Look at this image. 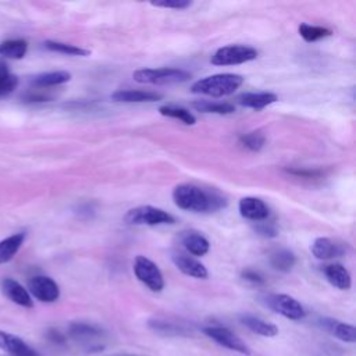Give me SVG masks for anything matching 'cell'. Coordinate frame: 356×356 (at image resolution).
Listing matches in <instances>:
<instances>
[{"mask_svg": "<svg viewBox=\"0 0 356 356\" xmlns=\"http://www.w3.org/2000/svg\"><path fill=\"white\" fill-rule=\"evenodd\" d=\"M323 273L327 278V281L342 291H346L350 288L352 285V280H350V274L349 271L339 263H334V264H327L323 267Z\"/></svg>", "mask_w": 356, "mask_h": 356, "instance_id": "5bb4252c", "label": "cell"}, {"mask_svg": "<svg viewBox=\"0 0 356 356\" xmlns=\"http://www.w3.org/2000/svg\"><path fill=\"white\" fill-rule=\"evenodd\" d=\"M25 241V232H17L0 241V264L10 261Z\"/></svg>", "mask_w": 356, "mask_h": 356, "instance_id": "7402d4cb", "label": "cell"}, {"mask_svg": "<svg viewBox=\"0 0 356 356\" xmlns=\"http://www.w3.org/2000/svg\"><path fill=\"white\" fill-rule=\"evenodd\" d=\"M236 100L241 106L254 108V110H261L266 106L275 103L278 97L271 92H259V93H242L241 96H238Z\"/></svg>", "mask_w": 356, "mask_h": 356, "instance_id": "d6986e66", "label": "cell"}, {"mask_svg": "<svg viewBox=\"0 0 356 356\" xmlns=\"http://www.w3.org/2000/svg\"><path fill=\"white\" fill-rule=\"evenodd\" d=\"M298 31H299V35L306 42H316V40H320V39H324V38L332 35L331 29H328V28L317 26V25H309V24H300Z\"/></svg>", "mask_w": 356, "mask_h": 356, "instance_id": "d4e9b609", "label": "cell"}, {"mask_svg": "<svg viewBox=\"0 0 356 356\" xmlns=\"http://www.w3.org/2000/svg\"><path fill=\"white\" fill-rule=\"evenodd\" d=\"M257 57V50L245 44H229L220 47L210 58L214 65H236L252 61Z\"/></svg>", "mask_w": 356, "mask_h": 356, "instance_id": "5b68a950", "label": "cell"}, {"mask_svg": "<svg viewBox=\"0 0 356 356\" xmlns=\"http://www.w3.org/2000/svg\"><path fill=\"white\" fill-rule=\"evenodd\" d=\"M266 305L275 313L289 320H300L306 316V312L300 302L285 293H273L266 298Z\"/></svg>", "mask_w": 356, "mask_h": 356, "instance_id": "ba28073f", "label": "cell"}, {"mask_svg": "<svg viewBox=\"0 0 356 356\" xmlns=\"http://www.w3.org/2000/svg\"><path fill=\"white\" fill-rule=\"evenodd\" d=\"M68 331H70V335L75 339H90L102 335V330L99 327H95L86 323H72Z\"/></svg>", "mask_w": 356, "mask_h": 356, "instance_id": "4316f807", "label": "cell"}, {"mask_svg": "<svg viewBox=\"0 0 356 356\" xmlns=\"http://www.w3.org/2000/svg\"><path fill=\"white\" fill-rule=\"evenodd\" d=\"M124 220L134 225H161L174 224L175 218L163 209L153 206H139L127 211Z\"/></svg>", "mask_w": 356, "mask_h": 356, "instance_id": "277c9868", "label": "cell"}, {"mask_svg": "<svg viewBox=\"0 0 356 356\" xmlns=\"http://www.w3.org/2000/svg\"><path fill=\"white\" fill-rule=\"evenodd\" d=\"M203 334L211 338L218 345L231 349L234 352L242 353V355H250V348L231 330L221 327V325H206L202 328Z\"/></svg>", "mask_w": 356, "mask_h": 356, "instance_id": "52a82bcc", "label": "cell"}, {"mask_svg": "<svg viewBox=\"0 0 356 356\" xmlns=\"http://www.w3.org/2000/svg\"><path fill=\"white\" fill-rule=\"evenodd\" d=\"M242 278L250 284H254V285H263L264 284V278L263 275L259 273V271H254V270H243L242 271Z\"/></svg>", "mask_w": 356, "mask_h": 356, "instance_id": "e575fe53", "label": "cell"}, {"mask_svg": "<svg viewBox=\"0 0 356 356\" xmlns=\"http://www.w3.org/2000/svg\"><path fill=\"white\" fill-rule=\"evenodd\" d=\"M152 6L163 7V8H174V10H185L192 6L189 0H163V1H153Z\"/></svg>", "mask_w": 356, "mask_h": 356, "instance_id": "d6a6232c", "label": "cell"}, {"mask_svg": "<svg viewBox=\"0 0 356 356\" xmlns=\"http://www.w3.org/2000/svg\"><path fill=\"white\" fill-rule=\"evenodd\" d=\"M181 242L184 248L193 256H204L210 249L209 241L200 232L192 229L181 232Z\"/></svg>", "mask_w": 356, "mask_h": 356, "instance_id": "9a60e30c", "label": "cell"}, {"mask_svg": "<svg viewBox=\"0 0 356 356\" xmlns=\"http://www.w3.org/2000/svg\"><path fill=\"white\" fill-rule=\"evenodd\" d=\"M241 323L248 327L252 332L259 334L261 337H275L278 334V327L270 321H264L256 316H250V314H243L241 316Z\"/></svg>", "mask_w": 356, "mask_h": 356, "instance_id": "ffe728a7", "label": "cell"}, {"mask_svg": "<svg viewBox=\"0 0 356 356\" xmlns=\"http://www.w3.org/2000/svg\"><path fill=\"white\" fill-rule=\"evenodd\" d=\"M134 273L136 278L143 282L150 291L160 292L164 288V278L157 267L156 263H153L146 256L138 254L134 260Z\"/></svg>", "mask_w": 356, "mask_h": 356, "instance_id": "8992f818", "label": "cell"}, {"mask_svg": "<svg viewBox=\"0 0 356 356\" xmlns=\"http://www.w3.org/2000/svg\"><path fill=\"white\" fill-rule=\"evenodd\" d=\"M22 100L26 102V103H40V102H49L50 96L46 95V93H40V92L32 90V92H26L22 96Z\"/></svg>", "mask_w": 356, "mask_h": 356, "instance_id": "d590c367", "label": "cell"}, {"mask_svg": "<svg viewBox=\"0 0 356 356\" xmlns=\"http://www.w3.org/2000/svg\"><path fill=\"white\" fill-rule=\"evenodd\" d=\"M0 349L14 356H39V353L24 339L4 331H0Z\"/></svg>", "mask_w": 356, "mask_h": 356, "instance_id": "7c38bea8", "label": "cell"}, {"mask_svg": "<svg viewBox=\"0 0 356 356\" xmlns=\"http://www.w3.org/2000/svg\"><path fill=\"white\" fill-rule=\"evenodd\" d=\"M149 325L152 330H154L163 335H181L182 334V328H179L175 324L163 321V320H150Z\"/></svg>", "mask_w": 356, "mask_h": 356, "instance_id": "4dcf8cb0", "label": "cell"}, {"mask_svg": "<svg viewBox=\"0 0 356 356\" xmlns=\"http://www.w3.org/2000/svg\"><path fill=\"white\" fill-rule=\"evenodd\" d=\"M17 85H18V76H15L13 74L8 78H6L4 81H0V97H4L7 95H10L11 92H14Z\"/></svg>", "mask_w": 356, "mask_h": 356, "instance_id": "836d02e7", "label": "cell"}, {"mask_svg": "<svg viewBox=\"0 0 356 356\" xmlns=\"http://www.w3.org/2000/svg\"><path fill=\"white\" fill-rule=\"evenodd\" d=\"M44 47L47 50L51 51H57V53H63L67 56H89V50L70 44V43H63V42H56V40H46L44 42Z\"/></svg>", "mask_w": 356, "mask_h": 356, "instance_id": "83f0119b", "label": "cell"}, {"mask_svg": "<svg viewBox=\"0 0 356 356\" xmlns=\"http://www.w3.org/2000/svg\"><path fill=\"white\" fill-rule=\"evenodd\" d=\"M134 81L139 83H152V85H171L181 83L191 78V74L181 68H142L136 70L132 74Z\"/></svg>", "mask_w": 356, "mask_h": 356, "instance_id": "3957f363", "label": "cell"}, {"mask_svg": "<svg viewBox=\"0 0 356 356\" xmlns=\"http://www.w3.org/2000/svg\"><path fill=\"white\" fill-rule=\"evenodd\" d=\"M239 143L252 152H259L266 143V136L260 131H252L242 135L239 138Z\"/></svg>", "mask_w": 356, "mask_h": 356, "instance_id": "f546056e", "label": "cell"}, {"mask_svg": "<svg viewBox=\"0 0 356 356\" xmlns=\"http://www.w3.org/2000/svg\"><path fill=\"white\" fill-rule=\"evenodd\" d=\"M1 291L11 302H14L22 307H33V300H32L29 292L15 280H13V278L3 280Z\"/></svg>", "mask_w": 356, "mask_h": 356, "instance_id": "4fadbf2b", "label": "cell"}, {"mask_svg": "<svg viewBox=\"0 0 356 356\" xmlns=\"http://www.w3.org/2000/svg\"><path fill=\"white\" fill-rule=\"evenodd\" d=\"M163 96L156 92L150 90H132V89H122V90H115L111 95V99L114 102H121V103H142V102H157Z\"/></svg>", "mask_w": 356, "mask_h": 356, "instance_id": "2e32d148", "label": "cell"}, {"mask_svg": "<svg viewBox=\"0 0 356 356\" xmlns=\"http://www.w3.org/2000/svg\"><path fill=\"white\" fill-rule=\"evenodd\" d=\"M254 231H256L259 235L266 236V238H274V236H277V234H278V229H277L275 224L271 222V221H266V220L257 221L256 225H254Z\"/></svg>", "mask_w": 356, "mask_h": 356, "instance_id": "1f68e13d", "label": "cell"}, {"mask_svg": "<svg viewBox=\"0 0 356 356\" xmlns=\"http://www.w3.org/2000/svg\"><path fill=\"white\" fill-rule=\"evenodd\" d=\"M321 324L325 330H328L335 338L343 342L353 343L356 342V328L352 324L337 321L332 318H323Z\"/></svg>", "mask_w": 356, "mask_h": 356, "instance_id": "ac0fdd59", "label": "cell"}, {"mask_svg": "<svg viewBox=\"0 0 356 356\" xmlns=\"http://www.w3.org/2000/svg\"><path fill=\"white\" fill-rule=\"evenodd\" d=\"M11 74H10V71H8V67H7V64L3 61V60H0V81H4L6 78H8Z\"/></svg>", "mask_w": 356, "mask_h": 356, "instance_id": "74e56055", "label": "cell"}, {"mask_svg": "<svg viewBox=\"0 0 356 356\" xmlns=\"http://www.w3.org/2000/svg\"><path fill=\"white\" fill-rule=\"evenodd\" d=\"M296 263V256L289 249H277L270 254V264L274 270L281 273H288Z\"/></svg>", "mask_w": 356, "mask_h": 356, "instance_id": "603a6c76", "label": "cell"}, {"mask_svg": "<svg viewBox=\"0 0 356 356\" xmlns=\"http://www.w3.org/2000/svg\"><path fill=\"white\" fill-rule=\"evenodd\" d=\"M29 295H33L38 300L44 303L56 302L60 296V288L57 282L46 275H35L28 281Z\"/></svg>", "mask_w": 356, "mask_h": 356, "instance_id": "9c48e42d", "label": "cell"}, {"mask_svg": "<svg viewBox=\"0 0 356 356\" xmlns=\"http://www.w3.org/2000/svg\"><path fill=\"white\" fill-rule=\"evenodd\" d=\"M312 253L316 259L320 260H328L332 257H338L343 253V248L338 243H335L334 241H331L330 238H317L313 245H312Z\"/></svg>", "mask_w": 356, "mask_h": 356, "instance_id": "e0dca14e", "label": "cell"}, {"mask_svg": "<svg viewBox=\"0 0 356 356\" xmlns=\"http://www.w3.org/2000/svg\"><path fill=\"white\" fill-rule=\"evenodd\" d=\"M46 335H47L49 341H51L54 343H64L65 342V337L56 328H50Z\"/></svg>", "mask_w": 356, "mask_h": 356, "instance_id": "8d00e7d4", "label": "cell"}, {"mask_svg": "<svg viewBox=\"0 0 356 356\" xmlns=\"http://www.w3.org/2000/svg\"><path fill=\"white\" fill-rule=\"evenodd\" d=\"M28 43L24 39H10L0 43V56L19 60L26 54Z\"/></svg>", "mask_w": 356, "mask_h": 356, "instance_id": "cb8c5ba5", "label": "cell"}, {"mask_svg": "<svg viewBox=\"0 0 356 356\" xmlns=\"http://www.w3.org/2000/svg\"><path fill=\"white\" fill-rule=\"evenodd\" d=\"M193 107L197 111L213 113V114H231L235 111V107L229 103H213V102H206V100L195 102Z\"/></svg>", "mask_w": 356, "mask_h": 356, "instance_id": "f1b7e54d", "label": "cell"}, {"mask_svg": "<svg viewBox=\"0 0 356 356\" xmlns=\"http://www.w3.org/2000/svg\"><path fill=\"white\" fill-rule=\"evenodd\" d=\"M243 83V76L239 74H216L196 81L191 86V92L211 97L232 95Z\"/></svg>", "mask_w": 356, "mask_h": 356, "instance_id": "7a4b0ae2", "label": "cell"}, {"mask_svg": "<svg viewBox=\"0 0 356 356\" xmlns=\"http://www.w3.org/2000/svg\"><path fill=\"white\" fill-rule=\"evenodd\" d=\"M71 79V74L68 71H51L42 72L31 78V85L35 88H49L65 83Z\"/></svg>", "mask_w": 356, "mask_h": 356, "instance_id": "44dd1931", "label": "cell"}, {"mask_svg": "<svg viewBox=\"0 0 356 356\" xmlns=\"http://www.w3.org/2000/svg\"><path fill=\"white\" fill-rule=\"evenodd\" d=\"M172 200L179 209L195 213H211L227 206V199L221 193L193 184L177 185L172 191Z\"/></svg>", "mask_w": 356, "mask_h": 356, "instance_id": "6da1fadb", "label": "cell"}, {"mask_svg": "<svg viewBox=\"0 0 356 356\" xmlns=\"http://www.w3.org/2000/svg\"><path fill=\"white\" fill-rule=\"evenodd\" d=\"M239 214L252 221H263L268 218L270 210L268 206L259 197L254 196H246L239 200Z\"/></svg>", "mask_w": 356, "mask_h": 356, "instance_id": "30bf717a", "label": "cell"}, {"mask_svg": "<svg viewBox=\"0 0 356 356\" xmlns=\"http://www.w3.org/2000/svg\"><path fill=\"white\" fill-rule=\"evenodd\" d=\"M114 356H135V355H114Z\"/></svg>", "mask_w": 356, "mask_h": 356, "instance_id": "f35d334b", "label": "cell"}, {"mask_svg": "<svg viewBox=\"0 0 356 356\" xmlns=\"http://www.w3.org/2000/svg\"><path fill=\"white\" fill-rule=\"evenodd\" d=\"M159 113L161 115H165V117H171V118H177V120H181L182 122H185L186 125H195L196 122V118L195 115L184 108V107H177V106H161L159 108Z\"/></svg>", "mask_w": 356, "mask_h": 356, "instance_id": "484cf974", "label": "cell"}, {"mask_svg": "<svg viewBox=\"0 0 356 356\" xmlns=\"http://www.w3.org/2000/svg\"><path fill=\"white\" fill-rule=\"evenodd\" d=\"M171 260L175 264V267L185 275H189L193 278H200V280H204L209 275L207 268L200 261H197L195 257H192L189 254L177 252V253H172Z\"/></svg>", "mask_w": 356, "mask_h": 356, "instance_id": "8fae6325", "label": "cell"}]
</instances>
